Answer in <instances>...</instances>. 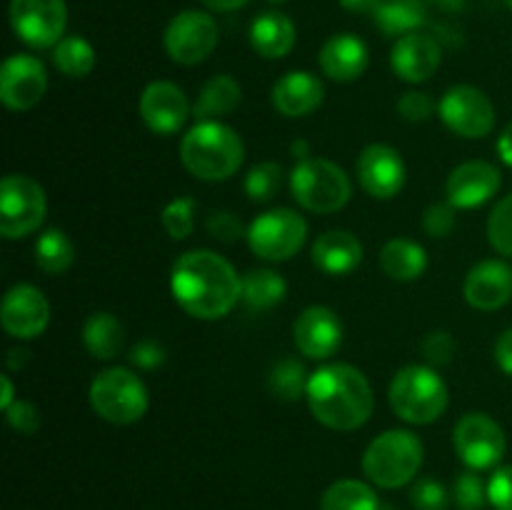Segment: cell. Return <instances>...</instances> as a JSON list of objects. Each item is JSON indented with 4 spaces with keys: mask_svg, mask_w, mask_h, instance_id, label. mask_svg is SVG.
<instances>
[{
    "mask_svg": "<svg viewBox=\"0 0 512 510\" xmlns=\"http://www.w3.org/2000/svg\"><path fill=\"white\" fill-rule=\"evenodd\" d=\"M138 110L148 130L158 135L178 133L185 120L193 115V105L185 98L183 88L170 80H153L145 85Z\"/></svg>",
    "mask_w": 512,
    "mask_h": 510,
    "instance_id": "obj_17",
    "label": "cell"
},
{
    "mask_svg": "<svg viewBox=\"0 0 512 510\" xmlns=\"http://www.w3.org/2000/svg\"><path fill=\"white\" fill-rule=\"evenodd\" d=\"M245 195L253 203H270L283 188V168L273 160L258 163L248 175H245Z\"/></svg>",
    "mask_w": 512,
    "mask_h": 510,
    "instance_id": "obj_35",
    "label": "cell"
},
{
    "mask_svg": "<svg viewBox=\"0 0 512 510\" xmlns=\"http://www.w3.org/2000/svg\"><path fill=\"white\" fill-rule=\"evenodd\" d=\"M25 360H28V350H10V355H8V368H10V370L23 368Z\"/></svg>",
    "mask_w": 512,
    "mask_h": 510,
    "instance_id": "obj_53",
    "label": "cell"
},
{
    "mask_svg": "<svg viewBox=\"0 0 512 510\" xmlns=\"http://www.w3.org/2000/svg\"><path fill=\"white\" fill-rule=\"evenodd\" d=\"M393 413L410 425H430L448 408V385L430 365H405L390 383Z\"/></svg>",
    "mask_w": 512,
    "mask_h": 510,
    "instance_id": "obj_4",
    "label": "cell"
},
{
    "mask_svg": "<svg viewBox=\"0 0 512 510\" xmlns=\"http://www.w3.org/2000/svg\"><path fill=\"white\" fill-rule=\"evenodd\" d=\"M13 33L30 48H55L68 25L65 0H10Z\"/></svg>",
    "mask_w": 512,
    "mask_h": 510,
    "instance_id": "obj_12",
    "label": "cell"
},
{
    "mask_svg": "<svg viewBox=\"0 0 512 510\" xmlns=\"http://www.w3.org/2000/svg\"><path fill=\"white\" fill-rule=\"evenodd\" d=\"M245 238L258 258L268 263H285L298 255L308 240V223L295 210L273 208L250 223Z\"/></svg>",
    "mask_w": 512,
    "mask_h": 510,
    "instance_id": "obj_9",
    "label": "cell"
},
{
    "mask_svg": "<svg viewBox=\"0 0 512 510\" xmlns=\"http://www.w3.org/2000/svg\"><path fill=\"white\" fill-rule=\"evenodd\" d=\"M425 0H378L373 10V20L390 38H403L415 33L425 23Z\"/></svg>",
    "mask_w": 512,
    "mask_h": 510,
    "instance_id": "obj_29",
    "label": "cell"
},
{
    "mask_svg": "<svg viewBox=\"0 0 512 510\" xmlns=\"http://www.w3.org/2000/svg\"><path fill=\"white\" fill-rule=\"evenodd\" d=\"M425 3L440 5V8H445V10H463L468 0H425Z\"/></svg>",
    "mask_w": 512,
    "mask_h": 510,
    "instance_id": "obj_54",
    "label": "cell"
},
{
    "mask_svg": "<svg viewBox=\"0 0 512 510\" xmlns=\"http://www.w3.org/2000/svg\"><path fill=\"white\" fill-rule=\"evenodd\" d=\"M310 258L323 273L348 275L363 263V245L350 230H325L315 238Z\"/></svg>",
    "mask_w": 512,
    "mask_h": 510,
    "instance_id": "obj_24",
    "label": "cell"
},
{
    "mask_svg": "<svg viewBox=\"0 0 512 510\" xmlns=\"http://www.w3.org/2000/svg\"><path fill=\"white\" fill-rule=\"evenodd\" d=\"M488 240L495 253L512 258V193L505 195L488 218Z\"/></svg>",
    "mask_w": 512,
    "mask_h": 510,
    "instance_id": "obj_37",
    "label": "cell"
},
{
    "mask_svg": "<svg viewBox=\"0 0 512 510\" xmlns=\"http://www.w3.org/2000/svg\"><path fill=\"white\" fill-rule=\"evenodd\" d=\"M290 155H293L295 160H305V158H310V145H308V140H293V145H290Z\"/></svg>",
    "mask_w": 512,
    "mask_h": 510,
    "instance_id": "obj_52",
    "label": "cell"
},
{
    "mask_svg": "<svg viewBox=\"0 0 512 510\" xmlns=\"http://www.w3.org/2000/svg\"><path fill=\"white\" fill-rule=\"evenodd\" d=\"M75 245L60 228L43 230L35 240V265L48 275H60L73 265Z\"/></svg>",
    "mask_w": 512,
    "mask_h": 510,
    "instance_id": "obj_32",
    "label": "cell"
},
{
    "mask_svg": "<svg viewBox=\"0 0 512 510\" xmlns=\"http://www.w3.org/2000/svg\"><path fill=\"white\" fill-rule=\"evenodd\" d=\"M170 290L180 308L198 320H220L243 298V278L215 250H188L170 273Z\"/></svg>",
    "mask_w": 512,
    "mask_h": 510,
    "instance_id": "obj_1",
    "label": "cell"
},
{
    "mask_svg": "<svg viewBox=\"0 0 512 510\" xmlns=\"http://www.w3.org/2000/svg\"><path fill=\"white\" fill-rule=\"evenodd\" d=\"M308 408L320 425L340 433L363 428L375 408L373 385L348 363L320 365L308 380Z\"/></svg>",
    "mask_w": 512,
    "mask_h": 510,
    "instance_id": "obj_2",
    "label": "cell"
},
{
    "mask_svg": "<svg viewBox=\"0 0 512 510\" xmlns=\"http://www.w3.org/2000/svg\"><path fill=\"white\" fill-rule=\"evenodd\" d=\"M123 340H125V330L113 313L98 310V313L85 318L83 345L93 358L98 360L118 358L120 350H123Z\"/></svg>",
    "mask_w": 512,
    "mask_h": 510,
    "instance_id": "obj_28",
    "label": "cell"
},
{
    "mask_svg": "<svg viewBox=\"0 0 512 510\" xmlns=\"http://www.w3.org/2000/svg\"><path fill=\"white\" fill-rule=\"evenodd\" d=\"M355 175H358L360 188L370 198L390 200L405 188L408 170H405L403 155L393 145L373 143L360 153L358 163H355Z\"/></svg>",
    "mask_w": 512,
    "mask_h": 510,
    "instance_id": "obj_14",
    "label": "cell"
},
{
    "mask_svg": "<svg viewBox=\"0 0 512 510\" xmlns=\"http://www.w3.org/2000/svg\"><path fill=\"white\" fill-rule=\"evenodd\" d=\"M205 8L215 10V13H233V10L248 5V0H200Z\"/></svg>",
    "mask_w": 512,
    "mask_h": 510,
    "instance_id": "obj_49",
    "label": "cell"
},
{
    "mask_svg": "<svg viewBox=\"0 0 512 510\" xmlns=\"http://www.w3.org/2000/svg\"><path fill=\"white\" fill-rule=\"evenodd\" d=\"M320 510H380V500L368 483L355 478L335 480L320 498Z\"/></svg>",
    "mask_w": 512,
    "mask_h": 510,
    "instance_id": "obj_31",
    "label": "cell"
},
{
    "mask_svg": "<svg viewBox=\"0 0 512 510\" xmlns=\"http://www.w3.org/2000/svg\"><path fill=\"white\" fill-rule=\"evenodd\" d=\"M288 283L270 268H255L243 275V300L253 310H270L283 303Z\"/></svg>",
    "mask_w": 512,
    "mask_h": 510,
    "instance_id": "obj_30",
    "label": "cell"
},
{
    "mask_svg": "<svg viewBox=\"0 0 512 510\" xmlns=\"http://www.w3.org/2000/svg\"><path fill=\"white\" fill-rule=\"evenodd\" d=\"M318 63L320 70L335 83H353L368 70V45L353 33H335L320 48Z\"/></svg>",
    "mask_w": 512,
    "mask_h": 510,
    "instance_id": "obj_23",
    "label": "cell"
},
{
    "mask_svg": "<svg viewBox=\"0 0 512 510\" xmlns=\"http://www.w3.org/2000/svg\"><path fill=\"white\" fill-rule=\"evenodd\" d=\"M270 100H273V108L285 118H305L323 105L325 85L318 75L308 70H290L283 78L275 80Z\"/></svg>",
    "mask_w": 512,
    "mask_h": 510,
    "instance_id": "obj_22",
    "label": "cell"
},
{
    "mask_svg": "<svg viewBox=\"0 0 512 510\" xmlns=\"http://www.w3.org/2000/svg\"><path fill=\"white\" fill-rule=\"evenodd\" d=\"M185 170L205 183H223L240 170L245 160L243 138L220 120L195 123L180 143Z\"/></svg>",
    "mask_w": 512,
    "mask_h": 510,
    "instance_id": "obj_3",
    "label": "cell"
},
{
    "mask_svg": "<svg viewBox=\"0 0 512 510\" xmlns=\"http://www.w3.org/2000/svg\"><path fill=\"white\" fill-rule=\"evenodd\" d=\"M95 415L113 425H133L148 413V388L130 368L100 370L90 383Z\"/></svg>",
    "mask_w": 512,
    "mask_h": 510,
    "instance_id": "obj_7",
    "label": "cell"
},
{
    "mask_svg": "<svg viewBox=\"0 0 512 510\" xmlns=\"http://www.w3.org/2000/svg\"><path fill=\"white\" fill-rule=\"evenodd\" d=\"M380 268L390 280L410 283L418 280L428 268V253L420 243L410 238H393L380 250Z\"/></svg>",
    "mask_w": 512,
    "mask_h": 510,
    "instance_id": "obj_27",
    "label": "cell"
},
{
    "mask_svg": "<svg viewBox=\"0 0 512 510\" xmlns=\"http://www.w3.org/2000/svg\"><path fill=\"white\" fill-rule=\"evenodd\" d=\"M455 338L448 333V330H430L423 340H420V353H423L425 363L430 368H443L453 360L455 355Z\"/></svg>",
    "mask_w": 512,
    "mask_h": 510,
    "instance_id": "obj_39",
    "label": "cell"
},
{
    "mask_svg": "<svg viewBox=\"0 0 512 510\" xmlns=\"http://www.w3.org/2000/svg\"><path fill=\"white\" fill-rule=\"evenodd\" d=\"M410 503L415 510H448L450 495L435 478H420L410 490Z\"/></svg>",
    "mask_w": 512,
    "mask_h": 510,
    "instance_id": "obj_40",
    "label": "cell"
},
{
    "mask_svg": "<svg viewBox=\"0 0 512 510\" xmlns=\"http://www.w3.org/2000/svg\"><path fill=\"white\" fill-rule=\"evenodd\" d=\"M308 370L300 360L283 358L270 368L268 373V388L283 403H295L303 395H308Z\"/></svg>",
    "mask_w": 512,
    "mask_h": 510,
    "instance_id": "obj_34",
    "label": "cell"
},
{
    "mask_svg": "<svg viewBox=\"0 0 512 510\" xmlns=\"http://www.w3.org/2000/svg\"><path fill=\"white\" fill-rule=\"evenodd\" d=\"M453 445L470 470H488L503 460L508 443L498 420L485 413H468L455 423Z\"/></svg>",
    "mask_w": 512,
    "mask_h": 510,
    "instance_id": "obj_13",
    "label": "cell"
},
{
    "mask_svg": "<svg viewBox=\"0 0 512 510\" xmlns=\"http://www.w3.org/2000/svg\"><path fill=\"white\" fill-rule=\"evenodd\" d=\"M293 340L305 358L328 360L343 345V323L333 308L310 305L295 318Z\"/></svg>",
    "mask_w": 512,
    "mask_h": 510,
    "instance_id": "obj_18",
    "label": "cell"
},
{
    "mask_svg": "<svg viewBox=\"0 0 512 510\" xmlns=\"http://www.w3.org/2000/svg\"><path fill=\"white\" fill-rule=\"evenodd\" d=\"M0 323L10 338L33 340L43 335L50 323V303L43 290L28 283L13 285L3 295Z\"/></svg>",
    "mask_w": 512,
    "mask_h": 510,
    "instance_id": "obj_15",
    "label": "cell"
},
{
    "mask_svg": "<svg viewBox=\"0 0 512 510\" xmlns=\"http://www.w3.org/2000/svg\"><path fill=\"white\" fill-rule=\"evenodd\" d=\"M440 120L465 140H480L493 133L495 105L475 85H453L438 103Z\"/></svg>",
    "mask_w": 512,
    "mask_h": 510,
    "instance_id": "obj_11",
    "label": "cell"
},
{
    "mask_svg": "<svg viewBox=\"0 0 512 510\" xmlns=\"http://www.w3.org/2000/svg\"><path fill=\"white\" fill-rule=\"evenodd\" d=\"M440 63H443V48L438 40L428 33L403 35L395 40L393 50H390V65L393 73L405 83H425L438 73Z\"/></svg>",
    "mask_w": 512,
    "mask_h": 510,
    "instance_id": "obj_20",
    "label": "cell"
},
{
    "mask_svg": "<svg viewBox=\"0 0 512 510\" xmlns=\"http://www.w3.org/2000/svg\"><path fill=\"white\" fill-rule=\"evenodd\" d=\"M498 155L508 168H512V120L505 125V130L498 138Z\"/></svg>",
    "mask_w": 512,
    "mask_h": 510,
    "instance_id": "obj_48",
    "label": "cell"
},
{
    "mask_svg": "<svg viewBox=\"0 0 512 510\" xmlns=\"http://www.w3.org/2000/svg\"><path fill=\"white\" fill-rule=\"evenodd\" d=\"M298 40L295 23L280 10H265L250 25V45L265 60H280L290 55Z\"/></svg>",
    "mask_w": 512,
    "mask_h": 510,
    "instance_id": "obj_25",
    "label": "cell"
},
{
    "mask_svg": "<svg viewBox=\"0 0 512 510\" xmlns=\"http://www.w3.org/2000/svg\"><path fill=\"white\" fill-rule=\"evenodd\" d=\"M495 360H498L500 370L512 378V328L505 330L495 343Z\"/></svg>",
    "mask_w": 512,
    "mask_h": 510,
    "instance_id": "obj_47",
    "label": "cell"
},
{
    "mask_svg": "<svg viewBox=\"0 0 512 510\" xmlns=\"http://www.w3.org/2000/svg\"><path fill=\"white\" fill-rule=\"evenodd\" d=\"M48 90V73L35 55L15 53L0 68V100L8 110H30Z\"/></svg>",
    "mask_w": 512,
    "mask_h": 510,
    "instance_id": "obj_16",
    "label": "cell"
},
{
    "mask_svg": "<svg viewBox=\"0 0 512 510\" xmlns=\"http://www.w3.org/2000/svg\"><path fill=\"white\" fill-rule=\"evenodd\" d=\"M423 465V443L413 430L393 428L365 448L363 473L373 485L395 490L415 480Z\"/></svg>",
    "mask_w": 512,
    "mask_h": 510,
    "instance_id": "obj_5",
    "label": "cell"
},
{
    "mask_svg": "<svg viewBox=\"0 0 512 510\" xmlns=\"http://www.w3.org/2000/svg\"><path fill=\"white\" fill-rule=\"evenodd\" d=\"M505 5H508V8L512 10V0H505Z\"/></svg>",
    "mask_w": 512,
    "mask_h": 510,
    "instance_id": "obj_55",
    "label": "cell"
},
{
    "mask_svg": "<svg viewBox=\"0 0 512 510\" xmlns=\"http://www.w3.org/2000/svg\"><path fill=\"white\" fill-rule=\"evenodd\" d=\"M243 100V88H240L238 80L228 73L213 75L203 83L198 98L193 103V118L198 123H205V120H220L225 115L233 113L235 108Z\"/></svg>",
    "mask_w": 512,
    "mask_h": 510,
    "instance_id": "obj_26",
    "label": "cell"
},
{
    "mask_svg": "<svg viewBox=\"0 0 512 510\" xmlns=\"http://www.w3.org/2000/svg\"><path fill=\"white\" fill-rule=\"evenodd\" d=\"M488 500L495 510H512V465H503L488 480Z\"/></svg>",
    "mask_w": 512,
    "mask_h": 510,
    "instance_id": "obj_45",
    "label": "cell"
},
{
    "mask_svg": "<svg viewBox=\"0 0 512 510\" xmlns=\"http://www.w3.org/2000/svg\"><path fill=\"white\" fill-rule=\"evenodd\" d=\"M5 420L13 430L23 435H33L40 428V413L33 403L28 400H15L8 410H5Z\"/></svg>",
    "mask_w": 512,
    "mask_h": 510,
    "instance_id": "obj_44",
    "label": "cell"
},
{
    "mask_svg": "<svg viewBox=\"0 0 512 510\" xmlns=\"http://www.w3.org/2000/svg\"><path fill=\"white\" fill-rule=\"evenodd\" d=\"M220 30L213 15L203 10H183L168 23L163 35L165 53L178 65H198L218 48Z\"/></svg>",
    "mask_w": 512,
    "mask_h": 510,
    "instance_id": "obj_10",
    "label": "cell"
},
{
    "mask_svg": "<svg viewBox=\"0 0 512 510\" xmlns=\"http://www.w3.org/2000/svg\"><path fill=\"white\" fill-rule=\"evenodd\" d=\"M458 208L450 203H433L428 205V210L423 213V230L430 235V238H448L455 230V223H458Z\"/></svg>",
    "mask_w": 512,
    "mask_h": 510,
    "instance_id": "obj_41",
    "label": "cell"
},
{
    "mask_svg": "<svg viewBox=\"0 0 512 510\" xmlns=\"http://www.w3.org/2000/svg\"><path fill=\"white\" fill-rule=\"evenodd\" d=\"M160 223L170 238L185 240L195 228V200L190 195L173 198L160 213Z\"/></svg>",
    "mask_w": 512,
    "mask_h": 510,
    "instance_id": "obj_36",
    "label": "cell"
},
{
    "mask_svg": "<svg viewBox=\"0 0 512 510\" xmlns=\"http://www.w3.org/2000/svg\"><path fill=\"white\" fill-rule=\"evenodd\" d=\"M0 385H3V395H0V408L8 410L10 405L15 403V388H13V380H10V375H0Z\"/></svg>",
    "mask_w": 512,
    "mask_h": 510,
    "instance_id": "obj_51",
    "label": "cell"
},
{
    "mask_svg": "<svg viewBox=\"0 0 512 510\" xmlns=\"http://www.w3.org/2000/svg\"><path fill=\"white\" fill-rule=\"evenodd\" d=\"M340 5H343L345 10H350V13L373 15V10H375V5H378V0H340Z\"/></svg>",
    "mask_w": 512,
    "mask_h": 510,
    "instance_id": "obj_50",
    "label": "cell"
},
{
    "mask_svg": "<svg viewBox=\"0 0 512 510\" xmlns=\"http://www.w3.org/2000/svg\"><path fill=\"white\" fill-rule=\"evenodd\" d=\"M500 185H503V175L488 160H468L453 168L445 183V195L448 203L455 205L458 210L480 208L488 200L498 195Z\"/></svg>",
    "mask_w": 512,
    "mask_h": 510,
    "instance_id": "obj_19",
    "label": "cell"
},
{
    "mask_svg": "<svg viewBox=\"0 0 512 510\" xmlns=\"http://www.w3.org/2000/svg\"><path fill=\"white\" fill-rule=\"evenodd\" d=\"M398 113L408 123H425V120L433 118L435 100L430 98V93H423V90H408L398 100Z\"/></svg>",
    "mask_w": 512,
    "mask_h": 510,
    "instance_id": "obj_42",
    "label": "cell"
},
{
    "mask_svg": "<svg viewBox=\"0 0 512 510\" xmlns=\"http://www.w3.org/2000/svg\"><path fill=\"white\" fill-rule=\"evenodd\" d=\"M463 295L470 308L500 310L512 300V268L503 260H483L465 278Z\"/></svg>",
    "mask_w": 512,
    "mask_h": 510,
    "instance_id": "obj_21",
    "label": "cell"
},
{
    "mask_svg": "<svg viewBox=\"0 0 512 510\" xmlns=\"http://www.w3.org/2000/svg\"><path fill=\"white\" fill-rule=\"evenodd\" d=\"M268 3H283V0H268Z\"/></svg>",
    "mask_w": 512,
    "mask_h": 510,
    "instance_id": "obj_56",
    "label": "cell"
},
{
    "mask_svg": "<svg viewBox=\"0 0 512 510\" xmlns=\"http://www.w3.org/2000/svg\"><path fill=\"white\" fill-rule=\"evenodd\" d=\"M130 363L140 370H155L165 363V348L158 340H140L130 350Z\"/></svg>",
    "mask_w": 512,
    "mask_h": 510,
    "instance_id": "obj_46",
    "label": "cell"
},
{
    "mask_svg": "<svg viewBox=\"0 0 512 510\" xmlns=\"http://www.w3.org/2000/svg\"><path fill=\"white\" fill-rule=\"evenodd\" d=\"M53 63L68 78H88L95 68V50L80 35H65L53 48Z\"/></svg>",
    "mask_w": 512,
    "mask_h": 510,
    "instance_id": "obj_33",
    "label": "cell"
},
{
    "mask_svg": "<svg viewBox=\"0 0 512 510\" xmlns=\"http://www.w3.org/2000/svg\"><path fill=\"white\" fill-rule=\"evenodd\" d=\"M48 213L43 185L30 175L10 173L0 183V235L18 240L35 233Z\"/></svg>",
    "mask_w": 512,
    "mask_h": 510,
    "instance_id": "obj_8",
    "label": "cell"
},
{
    "mask_svg": "<svg viewBox=\"0 0 512 510\" xmlns=\"http://www.w3.org/2000/svg\"><path fill=\"white\" fill-rule=\"evenodd\" d=\"M290 193L300 208L318 215L343 210L353 198L348 173L328 158H305L290 173Z\"/></svg>",
    "mask_w": 512,
    "mask_h": 510,
    "instance_id": "obj_6",
    "label": "cell"
},
{
    "mask_svg": "<svg viewBox=\"0 0 512 510\" xmlns=\"http://www.w3.org/2000/svg\"><path fill=\"white\" fill-rule=\"evenodd\" d=\"M208 233L213 235L220 243H235V240L243 238L245 228L243 220L233 213V210H218L208 218Z\"/></svg>",
    "mask_w": 512,
    "mask_h": 510,
    "instance_id": "obj_43",
    "label": "cell"
},
{
    "mask_svg": "<svg viewBox=\"0 0 512 510\" xmlns=\"http://www.w3.org/2000/svg\"><path fill=\"white\" fill-rule=\"evenodd\" d=\"M455 503L460 505V510H483L485 500H488V485L480 480V475L475 470H465L455 478Z\"/></svg>",
    "mask_w": 512,
    "mask_h": 510,
    "instance_id": "obj_38",
    "label": "cell"
}]
</instances>
